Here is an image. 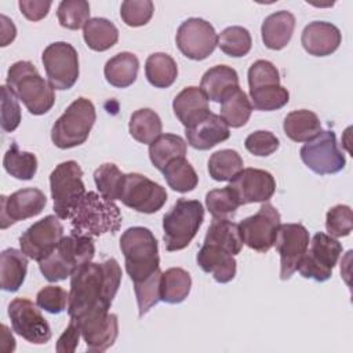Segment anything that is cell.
<instances>
[{
	"label": "cell",
	"instance_id": "obj_21",
	"mask_svg": "<svg viewBox=\"0 0 353 353\" xmlns=\"http://www.w3.org/2000/svg\"><path fill=\"white\" fill-rule=\"evenodd\" d=\"M342 41L341 30L331 22L313 21L305 26L301 43L313 57H327L335 52Z\"/></svg>",
	"mask_w": 353,
	"mask_h": 353
},
{
	"label": "cell",
	"instance_id": "obj_37",
	"mask_svg": "<svg viewBox=\"0 0 353 353\" xmlns=\"http://www.w3.org/2000/svg\"><path fill=\"white\" fill-rule=\"evenodd\" d=\"M161 172L168 186L179 193L192 192L199 183V176L194 168L185 157L171 160Z\"/></svg>",
	"mask_w": 353,
	"mask_h": 353
},
{
	"label": "cell",
	"instance_id": "obj_3",
	"mask_svg": "<svg viewBox=\"0 0 353 353\" xmlns=\"http://www.w3.org/2000/svg\"><path fill=\"white\" fill-rule=\"evenodd\" d=\"M72 234L101 236L116 233L121 226V212L114 201L95 192H87L70 215Z\"/></svg>",
	"mask_w": 353,
	"mask_h": 353
},
{
	"label": "cell",
	"instance_id": "obj_18",
	"mask_svg": "<svg viewBox=\"0 0 353 353\" xmlns=\"http://www.w3.org/2000/svg\"><path fill=\"white\" fill-rule=\"evenodd\" d=\"M76 321L80 325L81 336L88 352H105L116 342L119 320L109 310H97Z\"/></svg>",
	"mask_w": 353,
	"mask_h": 353
},
{
	"label": "cell",
	"instance_id": "obj_42",
	"mask_svg": "<svg viewBox=\"0 0 353 353\" xmlns=\"http://www.w3.org/2000/svg\"><path fill=\"white\" fill-rule=\"evenodd\" d=\"M251 105L256 110L270 112L285 106L290 101V92L280 84L263 85L258 88H250Z\"/></svg>",
	"mask_w": 353,
	"mask_h": 353
},
{
	"label": "cell",
	"instance_id": "obj_13",
	"mask_svg": "<svg viewBox=\"0 0 353 353\" xmlns=\"http://www.w3.org/2000/svg\"><path fill=\"white\" fill-rule=\"evenodd\" d=\"M175 43L186 58L203 61L210 57L218 46V34L214 26L205 19L189 18L179 25Z\"/></svg>",
	"mask_w": 353,
	"mask_h": 353
},
{
	"label": "cell",
	"instance_id": "obj_38",
	"mask_svg": "<svg viewBox=\"0 0 353 353\" xmlns=\"http://www.w3.org/2000/svg\"><path fill=\"white\" fill-rule=\"evenodd\" d=\"M3 165L11 176L21 181H29L36 175L37 159L30 152L19 150L18 145L12 142L4 154Z\"/></svg>",
	"mask_w": 353,
	"mask_h": 353
},
{
	"label": "cell",
	"instance_id": "obj_54",
	"mask_svg": "<svg viewBox=\"0 0 353 353\" xmlns=\"http://www.w3.org/2000/svg\"><path fill=\"white\" fill-rule=\"evenodd\" d=\"M1 21V47L8 46L17 36V28L6 15H0Z\"/></svg>",
	"mask_w": 353,
	"mask_h": 353
},
{
	"label": "cell",
	"instance_id": "obj_12",
	"mask_svg": "<svg viewBox=\"0 0 353 353\" xmlns=\"http://www.w3.org/2000/svg\"><path fill=\"white\" fill-rule=\"evenodd\" d=\"M120 200L124 205L138 212L153 214L165 204L167 192L161 185L148 176L130 172L124 176Z\"/></svg>",
	"mask_w": 353,
	"mask_h": 353
},
{
	"label": "cell",
	"instance_id": "obj_28",
	"mask_svg": "<svg viewBox=\"0 0 353 353\" xmlns=\"http://www.w3.org/2000/svg\"><path fill=\"white\" fill-rule=\"evenodd\" d=\"M139 61L132 52H119L112 57L103 68L106 81L116 88L130 87L138 76Z\"/></svg>",
	"mask_w": 353,
	"mask_h": 353
},
{
	"label": "cell",
	"instance_id": "obj_48",
	"mask_svg": "<svg viewBox=\"0 0 353 353\" xmlns=\"http://www.w3.org/2000/svg\"><path fill=\"white\" fill-rule=\"evenodd\" d=\"M68 302L69 292L58 285H47L36 295V305L51 314L62 313L65 309H68Z\"/></svg>",
	"mask_w": 353,
	"mask_h": 353
},
{
	"label": "cell",
	"instance_id": "obj_51",
	"mask_svg": "<svg viewBox=\"0 0 353 353\" xmlns=\"http://www.w3.org/2000/svg\"><path fill=\"white\" fill-rule=\"evenodd\" d=\"M244 146L251 154L259 156V157H266L279 149L280 141L273 132L259 130V131L250 134L245 138Z\"/></svg>",
	"mask_w": 353,
	"mask_h": 353
},
{
	"label": "cell",
	"instance_id": "obj_16",
	"mask_svg": "<svg viewBox=\"0 0 353 353\" xmlns=\"http://www.w3.org/2000/svg\"><path fill=\"white\" fill-rule=\"evenodd\" d=\"M12 330L34 345H44L51 339V328L37 306L26 298H15L8 305Z\"/></svg>",
	"mask_w": 353,
	"mask_h": 353
},
{
	"label": "cell",
	"instance_id": "obj_15",
	"mask_svg": "<svg viewBox=\"0 0 353 353\" xmlns=\"http://www.w3.org/2000/svg\"><path fill=\"white\" fill-rule=\"evenodd\" d=\"M273 245L280 254V279L288 280L309 247V232L302 223L280 225Z\"/></svg>",
	"mask_w": 353,
	"mask_h": 353
},
{
	"label": "cell",
	"instance_id": "obj_22",
	"mask_svg": "<svg viewBox=\"0 0 353 353\" xmlns=\"http://www.w3.org/2000/svg\"><path fill=\"white\" fill-rule=\"evenodd\" d=\"M196 261L205 273H210L214 280L221 284L232 281L236 276L237 262L234 255L219 245L204 243L197 252Z\"/></svg>",
	"mask_w": 353,
	"mask_h": 353
},
{
	"label": "cell",
	"instance_id": "obj_20",
	"mask_svg": "<svg viewBox=\"0 0 353 353\" xmlns=\"http://www.w3.org/2000/svg\"><path fill=\"white\" fill-rule=\"evenodd\" d=\"M47 204L46 194L36 188H28L14 192L10 196H1L0 226L7 229L10 225L39 215Z\"/></svg>",
	"mask_w": 353,
	"mask_h": 353
},
{
	"label": "cell",
	"instance_id": "obj_31",
	"mask_svg": "<svg viewBox=\"0 0 353 353\" xmlns=\"http://www.w3.org/2000/svg\"><path fill=\"white\" fill-rule=\"evenodd\" d=\"M252 112V105L247 94L236 87L228 92L221 102V119L226 123L228 127L240 128L247 124Z\"/></svg>",
	"mask_w": 353,
	"mask_h": 353
},
{
	"label": "cell",
	"instance_id": "obj_25",
	"mask_svg": "<svg viewBox=\"0 0 353 353\" xmlns=\"http://www.w3.org/2000/svg\"><path fill=\"white\" fill-rule=\"evenodd\" d=\"M295 17L290 11H277L265 18L261 26L262 41L269 50L284 48L294 33Z\"/></svg>",
	"mask_w": 353,
	"mask_h": 353
},
{
	"label": "cell",
	"instance_id": "obj_19",
	"mask_svg": "<svg viewBox=\"0 0 353 353\" xmlns=\"http://www.w3.org/2000/svg\"><path fill=\"white\" fill-rule=\"evenodd\" d=\"M240 201V205L250 203H266L276 190L273 175L259 168H243L228 185Z\"/></svg>",
	"mask_w": 353,
	"mask_h": 353
},
{
	"label": "cell",
	"instance_id": "obj_29",
	"mask_svg": "<svg viewBox=\"0 0 353 353\" xmlns=\"http://www.w3.org/2000/svg\"><path fill=\"white\" fill-rule=\"evenodd\" d=\"M283 128L285 135L294 142H307L323 131L317 114L307 109H299L288 113L284 119Z\"/></svg>",
	"mask_w": 353,
	"mask_h": 353
},
{
	"label": "cell",
	"instance_id": "obj_8",
	"mask_svg": "<svg viewBox=\"0 0 353 353\" xmlns=\"http://www.w3.org/2000/svg\"><path fill=\"white\" fill-rule=\"evenodd\" d=\"M50 189L57 216L59 219L70 218L73 210L87 193L80 165L73 160L58 164L50 175Z\"/></svg>",
	"mask_w": 353,
	"mask_h": 353
},
{
	"label": "cell",
	"instance_id": "obj_41",
	"mask_svg": "<svg viewBox=\"0 0 353 353\" xmlns=\"http://www.w3.org/2000/svg\"><path fill=\"white\" fill-rule=\"evenodd\" d=\"M218 46L229 57L240 58L250 52L252 39L250 32L243 26H229L218 36Z\"/></svg>",
	"mask_w": 353,
	"mask_h": 353
},
{
	"label": "cell",
	"instance_id": "obj_32",
	"mask_svg": "<svg viewBox=\"0 0 353 353\" xmlns=\"http://www.w3.org/2000/svg\"><path fill=\"white\" fill-rule=\"evenodd\" d=\"M185 154L186 142L175 134H161L149 145V159L159 171H163L171 160L185 157Z\"/></svg>",
	"mask_w": 353,
	"mask_h": 353
},
{
	"label": "cell",
	"instance_id": "obj_30",
	"mask_svg": "<svg viewBox=\"0 0 353 353\" xmlns=\"http://www.w3.org/2000/svg\"><path fill=\"white\" fill-rule=\"evenodd\" d=\"M192 288V277L182 268H170L161 272L160 299L165 303L176 305L183 302Z\"/></svg>",
	"mask_w": 353,
	"mask_h": 353
},
{
	"label": "cell",
	"instance_id": "obj_35",
	"mask_svg": "<svg viewBox=\"0 0 353 353\" xmlns=\"http://www.w3.org/2000/svg\"><path fill=\"white\" fill-rule=\"evenodd\" d=\"M204 243L219 245L232 255H237L244 244L239 223H234L230 219H214L205 233Z\"/></svg>",
	"mask_w": 353,
	"mask_h": 353
},
{
	"label": "cell",
	"instance_id": "obj_14",
	"mask_svg": "<svg viewBox=\"0 0 353 353\" xmlns=\"http://www.w3.org/2000/svg\"><path fill=\"white\" fill-rule=\"evenodd\" d=\"M280 221L279 211L272 204L263 203L256 214L239 223L243 243L254 251L268 252L274 244Z\"/></svg>",
	"mask_w": 353,
	"mask_h": 353
},
{
	"label": "cell",
	"instance_id": "obj_46",
	"mask_svg": "<svg viewBox=\"0 0 353 353\" xmlns=\"http://www.w3.org/2000/svg\"><path fill=\"white\" fill-rule=\"evenodd\" d=\"M154 11L150 0H125L120 7V17L127 26L138 28L146 25Z\"/></svg>",
	"mask_w": 353,
	"mask_h": 353
},
{
	"label": "cell",
	"instance_id": "obj_6",
	"mask_svg": "<svg viewBox=\"0 0 353 353\" xmlns=\"http://www.w3.org/2000/svg\"><path fill=\"white\" fill-rule=\"evenodd\" d=\"M204 221L203 204L179 199L163 218V239L167 251H179L189 245Z\"/></svg>",
	"mask_w": 353,
	"mask_h": 353
},
{
	"label": "cell",
	"instance_id": "obj_34",
	"mask_svg": "<svg viewBox=\"0 0 353 353\" xmlns=\"http://www.w3.org/2000/svg\"><path fill=\"white\" fill-rule=\"evenodd\" d=\"M83 37L88 48L94 51H106L119 40L116 25L106 18H91L83 28Z\"/></svg>",
	"mask_w": 353,
	"mask_h": 353
},
{
	"label": "cell",
	"instance_id": "obj_44",
	"mask_svg": "<svg viewBox=\"0 0 353 353\" xmlns=\"http://www.w3.org/2000/svg\"><path fill=\"white\" fill-rule=\"evenodd\" d=\"M57 17L61 26L77 30L90 21V4L85 0H63L58 6Z\"/></svg>",
	"mask_w": 353,
	"mask_h": 353
},
{
	"label": "cell",
	"instance_id": "obj_40",
	"mask_svg": "<svg viewBox=\"0 0 353 353\" xmlns=\"http://www.w3.org/2000/svg\"><path fill=\"white\" fill-rule=\"evenodd\" d=\"M124 176L125 174H123L113 163H105L94 172V181L99 194L112 201L120 200Z\"/></svg>",
	"mask_w": 353,
	"mask_h": 353
},
{
	"label": "cell",
	"instance_id": "obj_45",
	"mask_svg": "<svg viewBox=\"0 0 353 353\" xmlns=\"http://www.w3.org/2000/svg\"><path fill=\"white\" fill-rule=\"evenodd\" d=\"M160 279H161V270L159 269L154 274L150 277L134 283V291L137 296L138 303V314L139 317H143L154 305H157L160 299Z\"/></svg>",
	"mask_w": 353,
	"mask_h": 353
},
{
	"label": "cell",
	"instance_id": "obj_36",
	"mask_svg": "<svg viewBox=\"0 0 353 353\" xmlns=\"http://www.w3.org/2000/svg\"><path fill=\"white\" fill-rule=\"evenodd\" d=\"M161 120L152 109H138L130 117L128 131L131 137L141 143L150 145L157 137L161 135Z\"/></svg>",
	"mask_w": 353,
	"mask_h": 353
},
{
	"label": "cell",
	"instance_id": "obj_26",
	"mask_svg": "<svg viewBox=\"0 0 353 353\" xmlns=\"http://www.w3.org/2000/svg\"><path fill=\"white\" fill-rule=\"evenodd\" d=\"M236 87H240L239 74L228 65H216L208 69L200 81V90L212 102H222L223 97Z\"/></svg>",
	"mask_w": 353,
	"mask_h": 353
},
{
	"label": "cell",
	"instance_id": "obj_49",
	"mask_svg": "<svg viewBox=\"0 0 353 353\" xmlns=\"http://www.w3.org/2000/svg\"><path fill=\"white\" fill-rule=\"evenodd\" d=\"M273 84H280V73L277 68L266 59L255 61L248 69L250 88H258Z\"/></svg>",
	"mask_w": 353,
	"mask_h": 353
},
{
	"label": "cell",
	"instance_id": "obj_23",
	"mask_svg": "<svg viewBox=\"0 0 353 353\" xmlns=\"http://www.w3.org/2000/svg\"><path fill=\"white\" fill-rule=\"evenodd\" d=\"M188 143L197 150H208L230 137L229 127L215 113H210L197 124L185 128Z\"/></svg>",
	"mask_w": 353,
	"mask_h": 353
},
{
	"label": "cell",
	"instance_id": "obj_50",
	"mask_svg": "<svg viewBox=\"0 0 353 353\" xmlns=\"http://www.w3.org/2000/svg\"><path fill=\"white\" fill-rule=\"evenodd\" d=\"M21 123V108L14 92L1 85V128L6 132H12Z\"/></svg>",
	"mask_w": 353,
	"mask_h": 353
},
{
	"label": "cell",
	"instance_id": "obj_1",
	"mask_svg": "<svg viewBox=\"0 0 353 353\" xmlns=\"http://www.w3.org/2000/svg\"><path fill=\"white\" fill-rule=\"evenodd\" d=\"M121 269L114 258L103 262H87L70 276L68 313L80 320L97 310H109L119 291Z\"/></svg>",
	"mask_w": 353,
	"mask_h": 353
},
{
	"label": "cell",
	"instance_id": "obj_55",
	"mask_svg": "<svg viewBox=\"0 0 353 353\" xmlns=\"http://www.w3.org/2000/svg\"><path fill=\"white\" fill-rule=\"evenodd\" d=\"M6 345H8V352H12L15 349V339L12 334L8 331L7 325H1V349L6 352Z\"/></svg>",
	"mask_w": 353,
	"mask_h": 353
},
{
	"label": "cell",
	"instance_id": "obj_5",
	"mask_svg": "<svg viewBox=\"0 0 353 353\" xmlns=\"http://www.w3.org/2000/svg\"><path fill=\"white\" fill-rule=\"evenodd\" d=\"M120 250L132 283L142 281L160 269L157 240L148 228H128L120 237Z\"/></svg>",
	"mask_w": 353,
	"mask_h": 353
},
{
	"label": "cell",
	"instance_id": "obj_39",
	"mask_svg": "<svg viewBox=\"0 0 353 353\" xmlns=\"http://www.w3.org/2000/svg\"><path fill=\"white\" fill-rule=\"evenodd\" d=\"M243 159L236 150L222 149L211 154L208 160V174L218 182L230 181L243 170Z\"/></svg>",
	"mask_w": 353,
	"mask_h": 353
},
{
	"label": "cell",
	"instance_id": "obj_10",
	"mask_svg": "<svg viewBox=\"0 0 353 353\" xmlns=\"http://www.w3.org/2000/svg\"><path fill=\"white\" fill-rule=\"evenodd\" d=\"M41 62L55 90H69L79 79V55L76 48L66 41L48 44L41 54Z\"/></svg>",
	"mask_w": 353,
	"mask_h": 353
},
{
	"label": "cell",
	"instance_id": "obj_53",
	"mask_svg": "<svg viewBox=\"0 0 353 353\" xmlns=\"http://www.w3.org/2000/svg\"><path fill=\"white\" fill-rule=\"evenodd\" d=\"M51 1H39V0H21L18 3L21 12L29 19V21H40L44 17H47Z\"/></svg>",
	"mask_w": 353,
	"mask_h": 353
},
{
	"label": "cell",
	"instance_id": "obj_4",
	"mask_svg": "<svg viewBox=\"0 0 353 353\" xmlns=\"http://www.w3.org/2000/svg\"><path fill=\"white\" fill-rule=\"evenodd\" d=\"M95 255L92 237L70 234L62 237L57 247L39 262V269L50 283L70 277L80 266L91 262Z\"/></svg>",
	"mask_w": 353,
	"mask_h": 353
},
{
	"label": "cell",
	"instance_id": "obj_24",
	"mask_svg": "<svg viewBox=\"0 0 353 353\" xmlns=\"http://www.w3.org/2000/svg\"><path fill=\"white\" fill-rule=\"evenodd\" d=\"M172 109L176 119L189 128L203 119H205L211 112L208 108V99L199 87L183 88L172 102Z\"/></svg>",
	"mask_w": 353,
	"mask_h": 353
},
{
	"label": "cell",
	"instance_id": "obj_2",
	"mask_svg": "<svg viewBox=\"0 0 353 353\" xmlns=\"http://www.w3.org/2000/svg\"><path fill=\"white\" fill-rule=\"evenodd\" d=\"M6 83L29 113L34 116L47 113L55 103V88L40 76L36 66L29 61L12 63L7 72Z\"/></svg>",
	"mask_w": 353,
	"mask_h": 353
},
{
	"label": "cell",
	"instance_id": "obj_11",
	"mask_svg": "<svg viewBox=\"0 0 353 353\" xmlns=\"http://www.w3.org/2000/svg\"><path fill=\"white\" fill-rule=\"evenodd\" d=\"M301 160L314 174H336L345 168L346 159L339 150L334 131H321L299 150Z\"/></svg>",
	"mask_w": 353,
	"mask_h": 353
},
{
	"label": "cell",
	"instance_id": "obj_52",
	"mask_svg": "<svg viewBox=\"0 0 353 353\" xmlns=\"http://www.w3.org/2000/svg\"><path fill=\"white\" fill-rule=\"evenodd\" d=\"M81 331H80V325L77 324L76 320L69 321V325L66 327V330L62 332V335L59 336L58 342H57V352L59 353H73L79 345V339H80Z\"/></svg>",
	"mask_w": 353,
	"mask_h": 353
},
{
	"label": "cell",
	"instance_id": "obj_17",
	"mask_svg": "<svg viewBox=\"0 0 353 353\" xmlns=\"http://www.w3.org/2000/svg\"><path fill=\"white\" fill-rule=\"evenodd\" d=\"M63 237V226L58 216L47 215L29 226L19 237L21 251L30 259H44Z\"/></svg>",
	"mask_w": 353,
	"mask_h": 353
},
{
	"label": "cell",
	"instance_id": "obj_43",
	"mask_svg": "<svg viewBox=\"0 0 353 353\" xmlns=\"http://www.w3.org/2000/svg\"><path fill=\"white\" fill-rule=\"evenodd\" d=\"M205 205L214 219H230L240 207V201L234 192L229 186H225L210 190L205 194Z\"/></svg>",
	"mask_w": 353,
	"mask_h": 353
},
{
	"label": "cell",
	"instance_id": "obj_7",
	"mask_svg": "<svg viewBox=\"0 0 353 353\" xmlns=\"http://www.w3.org/2000/svg\"><path fill=\"white\" fill-rule=\"evenodd\" d=\"M94 103L87 98L74 99L54 123L51 139L59 149H70L84 143L95 123Z\"/></svg>",
	"mask_w": 353,
	"mask_h": 353
},
{
	"label": "cell",
	"instance_id": "obj_27",
	"mask_svg": "<svg viewBox=\"0 0 353 353\" xmlns=\"http://www.w3.org/2000/svg\"><path fill=\"white\" fill-rule=\"evenodd\" d=\"M26 272L28 258L22 251L7 248L0 254V285L4 291H18L25 281Z\"/></svg>",
	"mask_w": 353,
	"mask_h": 353
},
{
	"label": "cell",
	"instance_id": "obj_9",
	"mask_svg": "<svg viewBox=\"0 0 353 353\" xmlns=\"http://www.w3.org/2000/svg\"><path fill=\"white\" fill-rule=\"evenodd\" d=\"M307 248L296 270L305 279L327 281L342 254V244L335 237L319 232L312 237Z\"/></svg>",
	"mask_w": 353,
	"mask_h": 353
},
{
	"label": "cell",
	"instance_id": "obj_33",
	"mask_svg": "<svg viewBox=\"0 0 353 353\" xmlns=\"http://www.w3.org/2000/svg\"><path fill=\"white\" fill-rule=\"evenodd\" d=\"M145 76L153 87L168 88L178 76L176 62L165 52H154L145 62Z\"/></svg>",
	"mask_w": 353,
	"mask_h": 353
},
{
	"label": "cell",
	"instance_id": "obj_47",
	"mask_svg": "<svg viewBox=\"0 0 353 353\" xmlns=\"http://www.w3.org/2000/svg\"><path fill=\"white\" fill-rule=\"evenodd\" d=\"M325 229L332 237L349 236L353 229L352 208L345 204H338L330 208L325 216Z\"/></svg>",
	"mask_w": 353,
	"mask_h": 353
}]
</instances>
